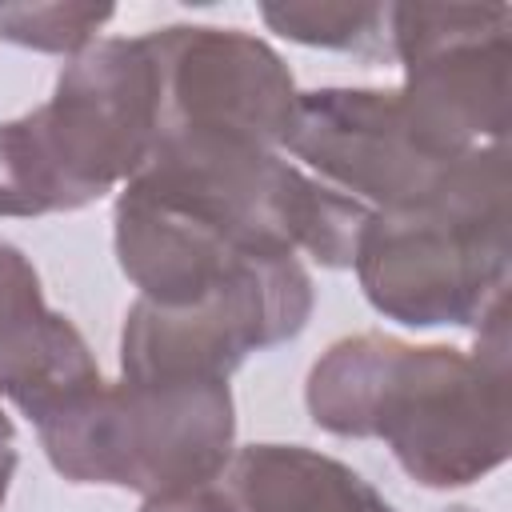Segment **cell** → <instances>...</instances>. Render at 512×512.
Returning a JSON list of instances; mask_svg holds the SVG:
<instances>
[{
    "instance_id": "12",
    "label": "cell",
    "mask_w": 512,
    "mask_h": 512,
    "mask_svg": "<svg viewBox=\"0 0 512 512\" xmlns=\"http://www.w3.org/2000/svg\"><path fill=\"white\" fill-rule=\"evenodd\" d=\"M116 16L112 4H0V40L52 56H80Z\"/></svg>"
},
{
    "instance_id": "14",
    "label": "cell",
    "mask_w": 512,
    "mask_h": 512,
    "mask_svg": "<svg viewBox=\"0 0 512 512\" xmlns=\"http://www.w3.org/2000/svg\"><path fill=\"white\" fill-rule=\"evenodd\" d=\"M16 464H20V452H16V428H12V416L0 408V508H4V500H8Z\"/></svg>"
},
{
    "instance_id": "9",
    "label": "cell",
    "mask_w": 512,
    "mask_h": 512,
    "mask_svg": "<svg viewBox=\"0 0 512 512\" xmlns=\"http://www.w3.org/2000/svg\"><path fill=\"white\" fill-rule=\"evenodd\" d=\"M100 384L104 376L84 332L48 308L32 260L0 240V396L40 428Z\"/></svg>"
},
{
    "instance_id": "8",
    "label": "cell",
    "mask_w": 512,
    "mask_h": 512,
    "mask_svg": "<svg viewBox=\"0 0 512 512\" xmlns=\"http://www.w3.org/2000/svg\"><path fill=\"white\" fill-rule=\"evenodd\" d=\"M284 156L308 176L364 204L404 208L432 192L452 160H432L396 100V88H312L300 92Z\"/></svg>"
},
{
    "instance_id": "15",
    "label": "cell",
    "mask_w": 512,
    "mask_h": 512,
    "mask_svg": "<svg viewBox=\"0 0 512 512\" xmlns=\"http://www.w3.org/2000/svg\"><path fill=\"white\" fill-rule=\"evenodd\" d=\"M444 512H480V508H468V504H448Z\"/></svg>"
},
{
    "instance_id": "11",
    "label": "cell",
    "mask_w": 512,
    "mask_h": 512,
    "mask_svg": "<svg viewBox=\"0 0 512 512\" xmlns=\"http://www.w3.org/2000/svg\"><path fill=\"white\" fill-rule=\"evenodd\" d=\"M260 20L304 48L356 52L368 60L388 56V4H344V0H280L260 4Z\"/></svg>"
},
{
    "instance_id": "6",
    "label": "cell",
    "mask_w": 512,
    "mask_h": 512,
    "mask_svg": "<svg viewBox=\"0 0 512 512\" xmlns=\"http://www.w3.org/2000/svg\"><path fill=\"white\" fill-rule=\"evenodd\" d=\"M316 304L296 256L252 260L188 308L132 300L120 328V380H232V372L304 332Z\"/></svg>"
},
{
    "instance_id": "7",
    "label": "cell",
    "mask_w": 512,
    "mask_h": 512,
    "mask_svg": "<svg viewBox=\"0 0 512 512\" xmlns=\"http://www.w3.org/2000/svg\"><path fill=\"white\" fill-rule=\"evenodd\" d=\"M144 36L160 64V132L284 152L300 88L268 40L220 24H164Z\"/></svg>"
},
{
    "instance_id": "3",
    "label": "cell",
    "mask_w": 512,
    "mask_h": 512,
    "mask_svg": "<svg viewBox=\"0 0 512 512\" xmlns=\"http://www.w3.org/2000/svg\"><path fill=\"white\" fill-rule=\"evenodd\" d=\"M352 272L364 300L404 328H476L508 300V148L456 156L428 196L368 212Z\"/></svg>"
},
{
    "instance_id": "5",
    "label": "cell",
    "mask_w": 512,
    "mask_h": 512,
    "mask_svg": "<svg viewBox=\"0 0 512 512\" xmlns=\"http://www.w3.org/2000/svg\"><path fill=\"white\" fill-rule=\"evenodd\" d=\"M388 48L404 68L400 112L432 160H456L504 140L508 4H388Z\"/></svg>"
},
{
    "instance_id": "1",
    "label": "cell",
    "mask_w": 512,
    "mask_h": 512,
    "mask_svg": "<svg viewBox=\"0 0 512 512\" xmlns=\"http://www.w3.org/2000/svg\"><path fill=\"white\" fill-rule=\"evenodd\" d=\"M320 432L380 440L420 488H468L512 452L508 300L476 324V348L356 332L328 344L304 380Z\"/></svg>"
},
{
    "instance_id": "2",
    "label": "cell",
    "mask_w": 512,
    "mask_h": 512,
    "mask_svg": "<svg viewBox=\"0 0 512 512\" xmlns=\"http://www.w3.org/2000/svg\"><path fill=\"white\" fill-rule=\"evenodd\" d=\"M160 136V64L148 36H100L44 104L0 124V216L80 212L120 192Z\"/></svg>"
},
{
    "instance_id": "13",
    "label": "cell",
    "mask_w": 512,
    "mask_h": 512,
    "mask_svg": "<svg viewBox=\"0 0 512 512\" xmlns=\"http://www.w3.org/2000/svg\"><path fill=\"white\" fill-rule=\"evenodd\" d=\"M140 512H240V504L224 484H200L164 496H144Z\"/></svg>"
},
{
    "instance_id": "4",
    "label": "cell",
    "mask_w": 512,
    "mask_h": 512,
    "mask_svg": "<svg viewBox=\"0 0 512 512\" xmlns=\"http://www.w3.org/2000/svg\"><path fill=\"white\" fill-rule=\"evenodd\" d=\"M68 484L164 496L220 484L236 456L228 380H104L88 400L36 428Z\"/></svg>"
},
{
    "instance_id": "10",
    "label": "cell",
    "mask_w": 512,
    "mask_h": 512,
    "mask_svg": "<svg viewBox=\"0 0 512 512\" xmlns=\"http://www.w3.org/2000/svg\"><path fill=\"white\" fill-rule=\"evenodd\" d=\"M240 512H396L392 500L344 460L308 444H248L228 464Z\"/></svg>"
}]
</instances>
